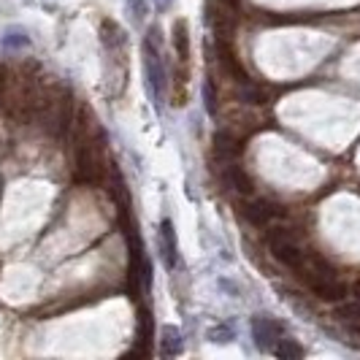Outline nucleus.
Listing matches in <instances>:
<instances>
[{
  "instance_id": "1",
  "label": "nucleus",
  "mask_w": 360,
  "mask_h": 360,
  "mask_svg": "<svg viewBox=\"0 0 360 360\" xmlns=\"http://www.w3.org/2000/svg\"><path fill=\"white\" fill-rule=\"evenodd\" d=\"M38 95H41V87L33 73L6 71L3 87H0V108L14 120H30L36 114Z\"/></svg>"
},
{
  "instance_id": "2",
  "label": "nucleus",
  "mask_w": 360,
  "mask_h": 360,
  "mask_svg": "<svg viewBox=\"0 0 360 360\" xmlns=\"http://www.w3.org/2000/svg\"><path fill=\"white\" fill-rule=\"evenodd\" d=\"M36 114L46 133H52L57 139L65 136L68 127L73 125V95L68 90H63V87L41 90Z\"/></svg>"
},
{
  "instance_id": "3",
  "label": "nucleus",
  "mask_w": 360,
  "mask_h": 360,
  "mask_svg": "<svg viewBox=\"0 0 360 360\" xmlns=\"http://www.w3.org/2000/svg\"><path fill=\"white\" fill-rule=\"evenodd\" d=\"M144 65H146V79H149V87L158 98V106L165 98V65H162L160 57V30L152 27L149 36L144 41Z\"/></svg>"
},
{
  "instance_id": "4",
  "label": "nucleus",
  "mask_w": 360,
  "mask_h": 360,
  "mask_svg": "<svg viewBox=\"0 0 360 360\" xmlns=\"http://www.w3.org/2000/svg\"><path fill=\"white\" fill-rule=\"evenodd\" d=\"M269 250H271V255H274L282 266H288V269H298V266L304 263V257H307V252L301 250L298 238L292 233V228H279V231H274V233L269 236Z\"/></svg>"
},
{
  "instance_id": "5",
  "label": "nucleus",
  "mask_w": 360,
  "mask_h": 360,
  "mask_svg": "<svg viewBox=\"0 0 360 360\" xmlns=\"http://www.w3.org/2000/svg\"><path fill=\"white\" fill-rule=\"evenodd\" d=\"M244 214H247V219H250L252 225H269V222H274L276 217L285 214V209L276 206V203L269 198H252L250 203H247Z\"/></svg>"
},
{
  "instance_id": "6",
  "label": "nucleus",
  "mask_w": 360,
  "mask_h": 360,
  "mask_svg": "<svg viewBox=\"0 0 360 360\" xmlns=\"http://www.w3.org/2000/svg\"><path fill=\"white\" fill-rule=\"evenodd\" d=\"M282 330H285L282 323H274L269 317H255L252 320V336L260 349H274V344L282 339L279 336Z\"/></svg>"
},
{
  "instance_id": "7",
  "label": "nucleus",
  "mask_w": 360,
  "mask_h": 360,
  "mask_svg": "<svg viewBox=\"0 0 360 360\" xmlns=\"http://www.w3.org/2000/svg\"><path fill=\"white\" fill-rule=\"evenodd\" d=\"M244 149V139L236 136L233 130H219L214 136V155L222 162H233Z\"/></svg>"
},
{
  "instance_id": "8",
  "label": "nucleus",
  "mask_w": 360,
  "mask_h": 360,
  "mask_svg": "<svg viewBox=\"0 0 360 360\" xmlns=\"http://www.w3.org/2000/svg\"><path fill=\"white\" fill-rule=\"evenodd\" d=\"M160 255H162V263L168 269H176L179 266V244H176V231H174V222L171 219H162L160 225Z\"/></svg>"
},
{
  "instance_id": "9",
  "label": "nucleus",
  "mask_w": 360,
  "mask_h": 360,
  "mask_svg": "<svg viewBox=\"0 0 360 360\" xmlns=\"http://www.w3.org/2000/svg\"><path fill=\"white\" fill-rule=\"evenodd\" d=\"M236 95L241 103H250V106H263L271 101V90L260 82H252L250 76L244 82H236Z\"/></svg>"
},
{
  "instance_id": "10",
  "label": "nucleus",
  "mask_w": 360,
  "mask_h": 360,
  "mask_svg": "<svg viewBox=\"0 0 360 360\" xmlns=\"http://www.w3.org/2000/svg\"><path fill=\"white\" fill-rule=\"evenodd\" d=\"M174 46H176L179 65H184L190 60V38H187V22L184 19H176V25H174Z\"/></svg>"
},
{
  "instance_id": "11",
  "label": "nucleus",
  "mask_w": 360,
  "mask_h": 360,
  "mask_svg": "<svg viewBox=\"0 0 360 360\" xmlns=\"http://www.w3.org/2000/svg\"><path fill=\"white\" fill-rule=\"evenodd\" d=\"M228 181H231V187H236L241 195H252L255 190V181L236 165V162H228Z\"/></svg>"
},
{
  "instance_id": "12",
  "label": "nucleus",
  "mask_w": 360,
  "mask_h": 360,
  "mask_svg": "<svg viewBox=\"0 0 360 360\" xmlns=\"http://www.w3.org/2000/svg\"><path fill=\"white\" fill-rule=\"evenodd\" d=\"M160 352L165 355V358H176L181 352V333L176 330V328H165L162 330V347H160Z\"/></svg>"
},
{
  "instance_id": "13",
  "label": "nucleus",
  "mask_w": 360,
  "mask_h": 360,
  "mask_svg": "<svg viewBox=\"0 0 360 360\" xmlns=\"http://www.w3.org/2000/svg\"><path fill=\"white\" fill-rule=\"evenodd\" d=\"M274 355L282 360H295V358H304V349L301 344H295L292 339H279L274 344Z\"/></svg>"
},
{
  "instance_id": "14",
  "label": "nucleus",
  "mask_w": 360,
  "mask_h": 360,
  "mask_svg": "<svg viewBox=\"0 0 360 360\" xmlns=\"http://www.w3.org/2000/svg\"><path fill=\"white\" fill-rule=\"evenodd\" d=\"M333 317H336V320H339L342 325H355V323H360V301L355 298L352 304H342V307H336Z\"/></svg>"
},
{
  "instance_id": "15",
  "label": "nucleus",
  "mask_w": 360,
  "mask_h": 360,
  "mask_svg": "<svg viewBox=\"0 0 360 360\" xmlns=\"http://www.w3.org/2000/svg\"><path fill=\"white\" fill-rule=\"evenodd\" d=\"M139 342H141V352H149V342H152V317H149V311H141Z\"/></svg>"
},
{
  "instance_id": "16",
  "label": "nucleus",
  "mask_w": 360,
  "mask_h": 360,
  "mask_svg": "<svg viewBox=\"0 0 360 360\" xmlns=\"http://www.w3.org/2000/svg\"><path fill=\"white\" fill-rule=\"evenodd\" d=\"M203 98H206V108L214 114L217 111V90H214V82H212V79H206V84H203Z\"/></svg>"
},
{
  "instance_id": "17",
  "label": "nucleus",
  "mask_w": 360,
  "mask_h": 360,
  "mask_svg": "<svg viewBox=\"0 0 360 360\" xmlns=\"http://www.w3.org/2000/svg\"><path fill=\"white\" fill-rule=\"evenodd\" d=\"M130 6H133V19H141V14H146L144 0H130Z\"/></svg>"
},
{
  "instance_id": "18",
  "label": "nucleus",
  "mask_w": 360,
  "mask_h": 360,
  "mask_svg": "<svg viewBox=\"0 0 360 360\" xmlns=\"http://www.w3.org/2000/svg\"><path fill=\"white\" fill-rule=\"evenodd\" d=\"M349 290H352V295H355V298L360 301V276L355 279V282H352V288H349Z\"/></svg>"
},
{
  "instance_id": "19",
  "label": "nucleus",
  "mask_w": 360,
  "mask_h": 360,
  "mask_svg": "<svg viewBox=\"0 0 360 360\" xmlns=\"http://www.w3.org/2000/svg\"><path fill=\"white\" fill-rule=\"evenodd\" d=\"M171 3H174V0H158V6H160V8H168Z\"/></svg>"
},
{
  "instance_id": "20",
  "label": "nucleus",
  "mask_w": 360,
  "mask_h": 360,
  "mask_svg": "<svg viewBox=\"0 0 360 360\" xmlns=\"http://www.w3.org/2000/svg\"><path fill=\"white\" fill-rule=\"evenodd\" d=\"M3 76H6V68L0 65V87H3Z\"/></svg>"
}]
</instances>
